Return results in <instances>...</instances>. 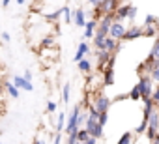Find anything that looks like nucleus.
I'll return each instance as SVG.
<instances>
[{
    "instance_id": "f257e3e1",
    "label": "nucleus",
    "mask_w": 159,
    "mask_h": 144,
    "mask_svg": "<svg viewBox=\"0 0 159 144\" xmlns=\"http://www.w3.org/2000/svg\"><path fill=\"white\" fill-rule=\"evenodd\" d=\"M137 90L140 94V99H152V94H153V83L150 79V75H142L137 83Z\"/></svg>"
},
{
    "instance_id": "f03ea898",
    "label": "nucleus",
    "mask_w": 159,
    "mask_h": 144,
    "mask_svg": "<svg viewBox=\"0 0 159 144\" xmlns=\"http://www.w3.org/2000/svg\"><path fill=\"white\" fill-rule=\"evenodd\" d=\"M81 112H83V103H81V105H77V107H73L71 114H69L67 120H66V127H64V131H66L67 135L79 131V129H77V118H79V114H81Z\"/></svg>"
},
{
    "instance_id": "7ed1b4c3",
    "label": "nucleus",
    "mask_w": 159,
    "mask_h": 144,
    "mask_svg": "<svg viewBox=\"0 0 159 144\" xmlns=\"http://www.w3.org/2000/svg\"><path fill=\"white\" fill-rule=\"evenodd\" d=\"M84 129H86V133H88L92 138H96V140L103 137V127L98 124V120L86 118V122H84Z\"/></svg>"
},
{
    "instance_id": "20e7f679",
    "label": "nucleus",
    "mask_w": 159,
    "mask_h": 144,
    "mask_svg": "<svg viewBox=\"0 0 159 144\" xmlns=\"http://www.w3.org/2000/svg\"><path fill=\"white\" fill-rule=\"evenodd\" d=\"M99 114H103V112H109V107H111V99L107 97V96H103V94H98L96 97H94V101L90 103Z\"/></svg>"
},
{
    "instance_id": "39448f33",
    "label": "nucleus",
    "mask_w": 159,
    "mask_h": 144,
    "mask_svg": "<svg viewBox=\"0 0 159 144\" xmlns=\"http://www.w3.org/2000/svg\"><path fill=\"white\" fill-rule=\"evenodd\" d=\"M125 30H127V26L124 23H116L114 21L111 25V28H109V38H112L114 41H122L124 36H125Z\"/></svg>"
},
{
    "instance_id": "423d86ee",
    "label": "nucleus",
    "mask_w": 159,
    "mask_h": 144,
    "mask_svg": "<svg viewBox=\"0 0 159 144\" xmlns=\"http://www.w3.org/2000/svg\"><path fill=\"white\" fill-rule=\"evenodd\" d=\"M142 36H144V26H137V25H133V26H127L124 39H125V41H133V39L142 38Z\"/></svg>"
},
{
    "instance_id": "0eeeda50",
    "label": "nucleus",
    "mask_w": 159,
    "mask_h": 144,
    "mask_svg": "<svg viewBox=\"0 0 159 144\" xmlns=\"http://www.w3.org/2000/svg\"><path fill=\"white\" fill-rule=\"evenodd\" d=\"M133 4H120L118 10L114 11V21L116 23H124V19H127V13H129V8Z\"/></svg>"
},
{
    "instance_id": "6e6552de",
    "label": "nucleus",
    "mask_w": 159,
    "mask_h": 144,
    "mask_svg": "<svg viewBox=\"0 0 159 144\" xmlns=\"http://www.w3.org/2000/svg\"><path fill=\"white\" fill-rule=\"evenodd\" d=\"M90 52V47H88V43H79V47H77V52H75V56H73V62H81V60H84V54H88Z\"/></svg>"
},
{
    "instance_id": "1a4fd4ad",
    "label": "nucleus",
    "mask_w": 159,
    "mask_h": 144,
    "mask_svg": "<svg viewBox=\"0 0 159 144\" xmlns=\"http://www.w3.org/2000/svg\"><path fill=\"white\" fill-rule=\"evenodd\" d=\"M71 15H73V23H75L77 26H81V28H83V26L86 25V17H84L86 13H84V10H83V8H79V10L71 11Z\"/></svg>"
},
{
    "instance_id": "9d476101",
    "label": "nucleus",
    "mask_w": 159,
    "mask_h": 144,
    "mask_svg": "<svg viewBox=\"0 0 159 144\" xmlns=\"http://www.w3.org/2000/svg\"><path fill=\"white\" fill-rule=\"evenodd\" d=\"M96 30H98V21L96 19L86 21V25H84V39H92L94 34H96Z\"/></svg>"
},
{
    "instance_id": "9b49d317",
    "label": "nucleus",
    "mask_w": 159,
    "mask_h": 144,
    "mask_svg": "<svg viewBox=\"0 0 159 144\" xmlns=\"http://www.w3.org/2000/svg\"><path fill=\"white\" fill-rule=\"evenodd\" d=\"M13 86L19 90V88H23V90H28V92H32L34 90V86H32V83H28V81H25L21 75H15L13 77Z\"/></svg>"
},
{
    "instance_id": "f8f14e48",
    "label": "nucleus",
    "mask_w": 159,
    "mask_h": 144,
    "mask_svg": "<svg viewBox=\"0 0 159 144\" xmlns=\"http://www.w3.org/2000/svg\"><path fill=\"white\" fill-rule=\"evenodd\" d=\"M109 58H111V52H107V51H98V64H99V69H101V71L107 69Z\"/></svg>"
},
{
    "instance_id": "ddd939ff",
    "label": "nucleus",
    "mask_w": 159,
    "mask_h": 144,
    "mask_svg": "<svg viewBox=\"0 0 159 144\" xmlns=\"http://www.w3.org/2000/svg\"><path fill=\"white\" fill-rule=\"evenodd\" d=\"M148 129H159V116H157V109H153L150 112V118H148Z\"/></svg>"
},
{
    "instance_id": "4468645a",
    "label": "nucleus",
    "mask_w": 159,
    "mask_h": 144,
    "mask_svg": "<svg viewBox=\"0 0 159 144\" xmlns=\"http://www.w3.org/2000/svg\"><path fill=\"white\" fill-rule=\"evenodd\" d=\"M144 36L157 39V38H159V23H155L153 26H144Z\"/></svg>"
},
{
    "instance_id": "2eb2a0df",
    "label": "nucleus",
    "mask_w": 159,
    "mask_h": 144,
    "mask_svg": "<svg viewBox=\"0 0 159 144\" xmlns=\"http://www.w3.org/2000/svg\"><path fill=\"white\" fill-rule=\"evenodd\" d=\"M103 84L105 86L114 84V69H105L103 71Z\"/></svg>"
},
{
    "instance_id": "dca6fc26",
    "label": "nucleus",
    "mask_w": 159,
    "mask_h": 144,
    "mask_svg": "<svg viewBox=\"0 0 159 144\" xmlns=\"http://www.w3.org/2000/svg\"><path fill=\"white\" fill-rule=\"evenodd\" d=\"M66 120H67V116H66L64 112H60V114H58V120H56V133H58V135H62V131H64V127H66Z\"/></svg>"
},
{
    "instance_id": "f3484780",
    "label": "nucleus",
    "mask_w": 159,
    "mask_h": 144,
    "mask_svg": "<svg viewBox=\"0 0 159 144\" xmlns=\"http://www.w3.org/2000/svg\"><path fill=\"white\" fill-rule=\"evenodd\" d=\"M4 90H6L13 99H19V90L13 86V83H6V84H4Z\"/></svg>"
},
{
    "instance_id": "a211bd4d",
    "label": "nucleus",
    "mask_w": 159,
    "mask_h": 144,
    "mask_svg": "<svg viewBox=\"0 0 159 144\" xmlns=\"http://www.w3.org/2000/svg\"><path fill=\"white\" fill-rule=\"evenodd\" d=\"M75 137H77V142H79V144H84V142L90 138V135L86 133V129H79V131L75 133Z\"/></svg>"
},
{
    "instance_id": "6ab92c4d",
    "label": "nucleus",
    "mask_w": 159,
    "mask_h": 144,
    "mask_svg": "<svg viewBox=\"0 0 159 144\" xmlns=\"http://www.w3.org/2000/svg\"><path fill=\"white\" fill-rule=\"evenodd\" d=\"M60 17H62V8L52 11V13H45V21H49V23H56Z\"/></svg>"
},
{
    "instance_id": "aec40b11",
    "label": "nucleus",
    "mask_w": 159,
    "mask_h": 144,
    "mask_svg": "<svg viewBox=\"0 0 159 144\" xmlns=\"http://www.w3.org/2000/svg\"><path fill=\"white\" fill-rule=\"evenodd\" d=\"M41 47H43V49H54V47H56V41H54V38H52V36H47V38H43V39H41Z\"/></svg>"
},
{
    "instance_id": "412c9836",
    "label": "nucleus",
    "mask_w": 159,
    "mask_h": 144,
    "mask_svg": "<svg viewBox=\"0 0 159 144\" xmlns=\"http://www.w3.org/2000/svg\"><path fill=\"white\" fill-rule=\"evenodd\" d=\"M79 69H81V73H90L92 71V64H90V60H81L79 62Z\"/></svg>"
},
{
    "instance_id": "4be33fe9",
    "label": "nucleus",
    "mask_w": 159,
    "mask_h": 144,
    "mask_svg": "<svg viewBox=\"0 0 159 144\" xmlns=\"http://www.w3.org/2000/svg\"><path fill=\"white\" fill-rule=\"evenodd\" d=\"M150 58H153V60H159V38L153 41V45H152V51H150Z\"/></svg>"
},
{
    "instance_id": "5701e85b",
    "label": "nucleus",
    "mask_w": 159,
    "mask_h": 144,
    "mask_svg": "<svg viewBox=\"0 0 159 144\" xmlns=\"http://www.w3.org/2000/svg\"><path fill=\"white\" fill-rule=\"evenodd\" d=\"M69 96H71V86L69 84H64L62 86V101L64 103H69Z\"/></svg>"
},
{
    "instance_id": "b1692460",
    "label": "nucleus",
    "mask_w": 159,
    "mask_h": 144,
    "mask_svg": "<svg viewBox=\"0 0 159 144\" xmlns=\"http://www.w3.org/2000/svg\"><path fill=\"white\" fill-rule=\"evenodd\" d=\"M62 15H64L66 23H73V15H71V10H69V6H67V4L62 8Z\"/></svg>"
},
{
    "instance_id": "393cba45",
    "label": "nucleus",
    "mask_w": 159,
    "mask_h": 144,
    "mask_svg": "<svg viewBox=\"0 0 159 144\" xmlns=\"http://www.w3.org/2000/svg\"><path fill=\"white\" fill-rule=\"evenodd\" d=\"M133 142V133H124L118 140V144H131Z\"/></svg>"
},
{
    "instance_id": "a878e982",
    "label": "nucleus",
    "mask_w": 159,
    "mask_h": 144,
    "mask_svg": "<svg viewBox=\"0 0 159 144\" xmlns=\"http://www.w3.org/2000/svg\"><path fill=\"white\" fill-rule=\"evenodd\" d=\"M152 101L155 105V109H159V84L153 86V94H152Z\"/></svg>"
},
{
    "instance_id": "bb28decb",
    "label": "nucleus",
    "mask_w": 159,
    "mask_h": 144,
    "mask_svg": "<svg viewBox=\"0 0 159 144\" xmlns=\"http://www.w3.org/2000/svg\"><path fill=\"white\" fill-rule=\"evenodd\" d=\"M146 129H148V120H146V118H142V122H140V125L135 129V133H137V135H140V133H146Z\"/></svg>"
},
{
    "instance_id": "cd10ccee",
    "label": "nucleus",
    "mask_w": 159,
    "mask_h": 144,
    "mask_svg": "<svg viewBox=\"0 0 159 144\" xmlns=\"http://www.w3.org/2000/svg\"><path fill=\"white\" fill-rule=\"evenodd\" d=\"M157 23V19H155V15H152V13H148L146 15V19H144V26H153Z\"/></svg>"
},
{
    "instance_id": "c85d7f7f",
    "label": "nucleus",
    "mask_w": 159,
    "mask_h": 144,
    "mask_svg": "<svg viewBox=\"0 0 159 144\" xmlns=\"http://www.w3.org/2000/svg\"><path fill=\"white\" fill-rule=\"evenodd\" d=\"M107 122H109V112H103V114H99V116H98V124H99L101 127H105V125H107Z\"/></svg>"
},
{
    "instance_id": "c756f323",
    "label": "nucleus",
    "mask_w": 159,
    "mask_h": 144,
    "mask_svg": "<svg viewBox=\"0 0 159 144\" xmlns=\"http://www.w3.org/2000/svg\"><path fill=\"white\" fill-rule=\"evenodd\" d=\"M129 99H131V101H139V99H140V94H139L137 86H135V88H131V92H129Z\"/></svg>"
},
{
    "instance_id": "7c9ffc66",
    "label": "nucleus",
    "mask_w": 159,
    "mask_h": 144,
    "mask_svg": "<svg viewBox=\"0 0 159 144\" xmlns=\"http://www.w3.org/2000/svg\"><path fill=\"white\" fill-rule=\"evenodd\" d=\"M150 79H152V83H157L159 84V69H152L150 71Z\"/></svg>"
},
{
    "instance_id": "2f4dec72",
    "label": "nucleus",
    "mask_w": 159,
    "mask_h": 144,
    "mask_svg": "<svg viewBox=\"0 0 159 144\" xmlns=\"http://www.w3.org/2000/svg\"><path fill=\"white\" fill-rule=\"evenodd\" d=\"M114 64H116V56L111 54V58H109V62H107V69H114Z\"/></svg>"
},
{
    "instance_id": "473e14b6",
    "label": "nucleus",
    "mask_w": 159,
    "mask_h": 144,
    "mask_svg": "<svg viewBox=\"0 0 159 144\" xmlns=\"http://www.w3.org/2000/svg\"><path fill=\"white\" fill-rule=\"evenodd\" d=\"M135 17H137V8H135V6H131V8H129V13H127V19H131V21H133Z\"/></svg>"
},
{
    "instance_id": "72a5a7b5",
    "label": "nucleus",
    "mask_w": 159,
    "mask_h": 144,
    "mask_svg": "<svg viewBox=\"0 0 159 144\" xmlns=\"http://www.w3.org/2000/svg\"><path fill=\"white\" fill-rule=\"evenodd\" d=\"M159 131H155V129H146V135H148V138H150V142L155 138V135H157Z\"/></svg>"
},
{
    "instance_id": "f704fd0d",
    "label": "nucleus",
    "mask_w": 159,
    "mask_h": 144,
    "mask_svg": "<svg viewBox=\"0 0 159 144\" xmlns=\"http://www.w3.org/2000/svg\"><path fill=\"white\" fill-rule=\"evenodd\" d=\"M54 110H56V103H52V101H49V103H47V112H49V114H52Z\"/></svg>"
},
{
    "instance_id": "c9c22d12",
    "label": "nucleus",
    "mask_w": 159,
    "mask_h": 144,
    "mask_svg": "<svg viewBox=\"0 0 159 144\" xmlns=\"http://www.w3.org/2000/svg\"><path fill=\"white\" fill-rule=\"evenodd\" d=\"M23 79H25V81H28V83H32V71H28V69H26V71H25V75H23Z\"/></svg>"
},
{
    "instance_id": "e433bc0d",
    "label": "nucleus",
    "mask_w": 159,
    "mask_h": 144,
    "mask_svg": "<svg viewBox=\"0 0 159 144\" xmlns=\"http://www.w3.org/2000/svg\"><path fill=\"white\" fill-rule=\"evenodd\" d=\"M62 142V135H56L54 138H52V144H60Z\"/></svg>"
},
{
    "instance_id": "4c0bfd02",
    "label": "nucleus",
    "mask_w": 159,
    "mask_h": 144,
    "mask_svg": "<svg viewBox=\"0 0 159 144\" xmlns=\"http://www.w3.org/2000/svg\"><path fill=\"white\" fill-rule=\"evenodd\" d=\"M2 39H4V41H10L11 38H10V34H8V32H2Z\"/></svg>"
},
{
    "instance_id": "58836bf2",
    "label": "nucleus",
    "mask_w": 159,
    "mask_h": 144,
    "mask_svg": "<svg viewBox=\"0 0 159 144\" xmlns=\"http://www.w3.org/2000/svg\"><path fill=\"white\" fill-rule=\"evenodd\" d=\"M84 144H98V140H96V138H92V137H90V138H88V140H86V142H84Z\"/></svg>"
},
{
    "instance_id": "ea45409f",
    "label": "nucleus",
    "mask_w": 159,
    "mask_h": 144,
    "mask_svg": "<svg viewBox=\"0 0 159 144\" xmlns=\"http://www.w3.org/2000/svg\"><path fill=\"white\" fill-rule=\"evenodd\" d=\"M152 144H159V133H157V135H155V138H153V140H152Z\"/></svg>"
},
{
    "instance_id": "a19ab883",
    "label": "nucleus",
    "mask_w": 159,
    "mask_h": 144,
    "mask_svg": "<svg viewBox=\"0 0 159 144\" xmlns=\"http://www.w3.org/2000/svg\"><path fill=\"white\" fill-rule=\"evenodd\" d=\"M34 144H43V140H36V142H34Z\"/></svg>"
},
{
    "instance_id": "79ce46f5",
    "label": "nucleus",
    "mask_w": 159,
    "mask_h": 144,
    "mask_svg": "<svg viewBox=\"0 0 159 144\" xmlns=\"http://www.w3.org/2000/svg\"><path fill=\"white\" fill-rule=\"evenodd\" d=\"M2 90H4V88H2V86H0V94H2Z\"/></svg>"
},
{
    "instance_id": "37998d69",
    "label": "nucleus",
    "mask_w": 159,
    "mask_h": 144,
    "mask_svg": "<svg viewBox=\"0 0 159 144\" xmlns=\"http://www.w3.org/2000/svg\"><path fill=\"white\" fill-rule=\"evenodd\" d=\"M157 116H159V109H157Z\"/></svg>"
},
{
    "instance_id": "c03bdc74",
    "label": "nucleus",
    "mask_w": 159,
    "mask_h": 144,
    "mask_svg": "<svg viewBox=\"0 0 159 144\" xmlns=\"http://www.w3.org/2000/svg\"><path fill=\"white\" fill-rule=\"evenodd\" d=\"M150 144H152V142H150Z\"/></svg>"
}]
</instances>
